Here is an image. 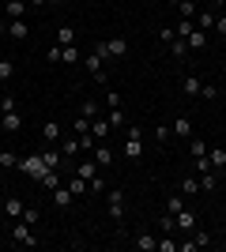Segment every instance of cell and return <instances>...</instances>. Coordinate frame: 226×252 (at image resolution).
I'll list each match as a JSON object with an SVG mask.
<instances>
[{"label": "cell", "mask_w": 226, "mask_h": 252, "mask_svg": "<svg viewBox=\"0 0 226 252\" xmlns=\"http://www.w3.org/2000/svg\"><path fill=\"white\" fill-rule=\"evenodd\" d=\"M140 139H143V132H140L136 125H129V128H125V143H121V155L132 158V162H140V158H143V143H140Z\"/></svg>", "instance_id": "obj_1"}, {"label": "cell", "mask_w": 226, "mask_h": 252, "mask_svg": "<svg viewBox=\"0 0 226 252\" xmlns=\"http://www.w3.org/2000/svg\"><path fill=\"white\" fill-rule=\"evenodd\" d=\"M95 53H102L106 61H121V57H129V38H106L95 45Z\"/></svg>", "instance_id": "obj_2"}, {"label": "cell", "mask_w": 226, "mask_h": 252, "mask_svg": "<svg viewBox=\"0 0 226 252\" xmlns=\"http://www.w3.org/2000/svg\"><path fill=\"white\" fill-rule=\"evenodd\" d=\"M11 241L15 245H23V249H38V233H34V226H27L23 219H15V226H11Z\"/></svg>", "instance_id": "obj_3"}, {"label": "cell", "mask_w": 226, "mask_h": 252, "mask_svg": "<svg viewBox=\"0 0 226 252\" xmlns=\"http://www.w3.org/2000/svg\"><path fill=\"white\" fill-rule=\"evenodd\" d=\"M15 169H23L27 177H34V181H42L45 173H49V166L42 162V155H27V158H19V166Z\"/></svg>", "instance_id": "obj_4"}, {"label": "cell", "mask_w": 226, "mask_h": 252, "mask_svg": "<svg viewBox=\"0 0 226 252\" xmlns=\"http://www.w3.org/2000/svg\"><path fill=\"white\" fill-rule=\"evenodd\" d=\"M102 61H106V57H102V53H95V49H91V53H87V72H91V79H95V83L98 87H106V72H102Z\"/></svg>", "instance_id": "obj_5"}, {"label": "cell", "mask_w": 226, "mask_h": 252, "mask_svg": "<svg viewBox=\"0 0 226 252\" xmlns=\"http://www.w3.org/2000/svg\"><path fill=\"white\" fill-rule=\"evenodd\" d=\"M106 200H109V219L121 222V219H125V189H109Z\"/></svg>", "instance_id": "obj_6"}, {"label": "cell", "mask_w": 226, "mask_h": 252, "mask_svg": "<svg viewBox=\"0 0 226 252\" xmlns=\"http://www.w3.org/2000/svg\"><path fill=\"white\" fill-rule=\"evenodd\" d=\"M4 31H8L11 42H27V38H31V27H27V19H8V23H4Z\"/></svg>", "instance_id": "obj_7"}, {"label": "cell", "mask_w": 226, "mask_h": 252, "mask_svg": "<svg viewBox=\"0 0 226 252\" xmlns=\"http://www.w3.org/2000/svg\"><path fill=\"white\" fill-rule=\"evenodd\" d=\"M0 128H4L8 136L23 132V117H19V109H8V113H0Z\"/></svg>", "instance_id": "obj_8"}, {"label": "cell", "mask_w": 226, "mask_h": 252, "mask_svg": "<svg viewBox=\"0 0 226 252\" xmlns=\"http://www.w3.org/2000/svg\"><path fill=\"white\" fill-rule=\"evenodd\" d=\"M75 177H83L87 185H91L95 177H102V169H98V162H95V158H83V162L75 166Z\"/></svg>", "instance_id": "obj_9"}, {"label": "cell", "mask_w": 226, "mask_h": 252, "mask_svg": "<svg viewBox=\"0 0 226 252\" xmlns=\"http://www.w3.org/2000/svg\"><path fill=\"white\" fill-rule=\"evenodd\" d=\"M215 15H219L215 8H200V11H196V15H193L196 31H211V27H215Z\"/></svg>", "instance_id": "obj_10"}, {"label": "cell", "mask_w": 226, "mask_h": 252, "mask_svg": "<svg viewBox=\"0 0 226 252\" xmlns=\"http://www.w3.org/2000/svg\"><path fill=\"white\" fill-rule=\"evenodd\" d=\"M38 155H42V162H45L49 169H65V155H61V147H57V143H53L49 151H38Z\"/></svg>", "instance_id": "obj_11"}, {"label": "cell", "mask_w": 226, "mask_h": 252, "mask_svg": "<svg viewBox=\"0 0 226 252\" xmlns=\"http://www.w3.org/2000/svg\"><path fill=\"white\" fill-rule=\"evenodd\" d=\"M53 203H57V207H61V211H68V207H72V203H75L72 189H68V185H57V189H53Z\"/></svg>", "instance_id": "obj_12"}, {"label": "cell", "mask_w": 226, "mask_h": 252, "mask_svg": "<svg viewBox=\"0 0 226 252\" xmlns=\"http://www.w3.org/2000/svg\"><path fill=\"white\" fill-rule=\"evenodd\" d=\"M42 136H45V143H61V139H65L61 121H45V125H42Z\"/></svg>", "instance_id": "obj_13"}, {"label": "cell", "mask_w": 226, "mask_h": 252, "mask_svg": "<svg viewBox=\"0 0 226 252\" xmlns=\"http://www.w3.org/2000/svg\"><path fill=\"white\" fill-rule=\"evenodd\" d=\"M173 219H177V230H181V233H193V230H196V215H193L189 207H185V211H177Z\"/></svg>", "instance_id": "obj_14"}, {"label": "cell", "mask_w": 226, "mask_h": 252, "mask_svg": "<svg viewBox=\"0 0 226 252\" xmlns=\"http://www.w3.org/2000/svg\"><path fill=\"white\" fill-rule=\"evenodd\" d=\"M0 207H4V215H8V219H23V200H19V196H4V203H0Z\"/></svg>", "instance_id": "obj_15"}, {"label": "cell", "mask_w": 226, "mask_h": 252, "mask_svg": "<svg viewBox=\"0 0 226 252\" xmlns=\"http://www.w3.org/2000/svg\"><path fill=\"white\" fill-rule=\"evenodd\" d=\"M91 158L98 162V169H109V166H113V151H109V147H102V143H98V147L91 151Z\"/></svg>", "instance_id": "obj_16"}, {"label": "cell", "mask_w": 226, "mask_h": 252, "mask_svg": "<svg viewBox=\"0 0 226 252\" xmlns=\"http://www.w3.org/2000/svg\"><path fill=\"white\" fill-rule=\"evenodd\" d=\"M207 162H211V169H226V147H207Z\"/></svg>", "instance_id": "obj_17"}, {"label": "cell", "mask_w": 226, "mask_h": 252, "mask_svg": "<svg viewBox=\"0 0 226 252\" xmlns=\"http://www.w3.org/2000/svg\"><path fill=\"white\" fill-rule=\"evenodd\" d=\"M27 8H31V0H8V19H23V15H27Z\"/></svg>", "instance_id": "obj_18"}, {"label": "cell", "mask_w": 226, "mask_h": 252, "mask_svg": "<svg viewBox=\"0 0 226 252\" xmlns=\"http://www.w3.org/2000/svg\"><path fill=\"white\" fill-rule=\"evenodd\" d=\"M181 91H185V94H189V98H200V91H204V83H200L196 75H185V79H181Z\"/></svg>", "instance_id": "obj_19"}, {"label": "cell", "mask_w": 226, "mask_h": 252, "mask_svg": "<svg viewBox=\"0 0 226 252\" xmlns=\"http://www.w3.org/2000/svg\"><path fill=\"white\" fill-rule=\"evenodd\" d=\"M196 177H200V192H215V189H219V173H215V169L196 173Z\"/></svg>", "instance_id": "obj_20"}, {"label": "cell", "mask_w": 226, "mask_h": 252, "mask_svg": "<svg viewBox=\"0 0 226 252\" xmlns=\"http://www.w3.org/2000/svg\"><path fill=\"white\" fill-rule=\"evenodd\" d=\"M132 245H136L140 252H155V249H159V237H151V233H136V241H132Z\"/></svg>", "instance_id": "obj_21"}, {"label": "cell", "mask_w": 226, "mask_h": 252, "mask_svg": "<svg viewBox=\"0 0 226 252\" xmlns=\"http://www.w3.org/2000/svg\"><path fill=\"white\" fill-rule=\"evenodd\" d=\"M79 151H83V147H79V136H68V139H61V155H65V158H75Z\"/></svg>", "instance_id": "obj_22"}, {"label": "cell", "mask_w": 226, "mask_h": 252, "mask_svg": "<svg viewBox=\"0 0 226 252\" xmlns=\"http://www.w3.org/2000/svg\"><path fill=\"white\" fill-rule=\"evenodd\" d=\"M91 136H95L98 143H102V139L109 136V121H102V117H95V121H91Z\"/></svg>", "instance_id": "obj_23"}, {"label": "cell", "mask_w": 226, "mask_h": 252, "mask_svg": "<svg viewBox=\"0 0 226 252\" xmlns=\"http://www.w3.org/2000/svg\"><path fill=\"white\" fill-rule=\"evenodd\" d=\"M173 132L181 139H193V121H189V117H177V121H173Z\"/></svg>", "instance_id": "obj_24"}, {"label": "cell", "mask_w": 226, "mask_h": 252, "mask_svg": "<svg viewBox=\"0 0 226 252\" xmlns=\"http://www.w3.org/2000/svg\"><path fill=\"white\" fill-rule=\"evenodd\" d=\"M170 49H173V57H177V61H189V53H193L185 38H173V42H170Z\"/></svg>", "instance_id": "obj_25"}, {"label": "cell", "mask_w": 226, "mask_h": 252, "mask_svg": "<svg viewBox=\"0 0 226 252\" xmlns=\"http://www.w3.org/2000/svg\"><path fill=\"white\" fill-rule=\"evenodd\" d=\"M196 192H200V177H181V196H196Z\"/></svg>", "instance_id": "obj_26"}, {"label": "cell", "mask_w": 226, "mask_h": 252, "mask_svg": "<svg viewBox=\"0 0 226 252\" xmlns=\"http://www.w3.org/2000/svg\"><path fill=\"white\" fill-rule=\"evenodd\" d=\"M185 42H189V49H204V45H207V31H193Z\"/></svg>", "instance_id": "obj_27"}, {"label": "cell", "mask_w": 226, "mask_h": 252, "mask_svg": "<svg viewBox=\"0 0 226 252\" xmlns=\"http://www.w3.org/2000/svg\"><path fill=\"white\" fill-rule=\"evenodd\" d=\"M79 117H87V121H95V117H98V102H95V98H83V105H79Z\"/></svg>", "instance_id": "obj_28"}, {"label": "cell", "mask_w": 226, "mask_h": 252, "mask_svg": "<svg viewBox=\"0 0 226 252\" xmlns=\"http://www.w3.org/2000/svg\"><path fill=\"white\" fill-rule=\"evenodd\" d=\"M19 166V155L15 151H0V169H15Z\"/></svg>", "instance_id": "obj_29"}, {"label": "cell", "mask_w": 226, "mask_h": 252, "mask_svg": "<svg viewBox=\"0 0 226 252\" xmlns=\"http://www.w3.org/2000/svg\"><path fill=\"white\" fill-rule=\"evenodd\" d=\"M196 11H200V8H196V0H181V4H177V15H181V19H193Z\"/></svg>", "instance_id": "obj_30"}, {"label": "cell", "mask_w": 226, "mask_h": 252, "mask_svg": "<svg viewBox=\"0 0 226 252\" xmlns=\"http://www.w3.org/2000/svg\"><path fill=\"white\" fill-rule=\"evenodd\" d=\"M193 31H196V23H193V19H177V27H173V34H177V38H189Z\"/></svg>", "instance_id": "obj_31"}, {"label": "cell", "mask_w": 226, "mask_h": 252, "mask_svg": "<svg viewBox=\"0 0 226 252\" xmlns=\"http://www.w3.org/2000/svg\"><path fill=\"white\" fill-rule=\"evenodd\" d=\"M57 45H75V31L72 27H61V31H57Z\"/></svg>", "instance_id": "obj_32"}, {"label": "cell", "mask_w": 226, "mask_h": 252, "mask_svg": "<svg viewBox=\"0 0 226 252\" xmlns=\"http://www.w3.org/2000/svg\"><path fill=\"white\" fill-rule=\"evenodd\" d=\"M159 230L162 233H173V230H177V219H173V215H159Z\"/></svg>", "instance_id": "obj_33"}, {"label": "cell", "mask_w": 226, "mask_h": 252, "mask_svg": "<svg viewBox=\"0 0 226 252\" xmlns=\"http://www.w3.org/2000/svg\"><path fill=\"white\" fill-rule=\"evenodd\" d=\"M61 61H65V64H75V61H79V49H75V45H61Z\"/></svg>", "instance_id": "obj_34"}, {"label": "cell", "mask_w": 226, "mask_h": 252, "mask_svg": "<svg viewBox=\"0 0 226 252\" xmlns=\"http://www.w3.org/2000/svg\"><path fill=\"white\" fill-rule=\"evenodd\" d=\"M121 105H125L121 91H106V109H121Z\"/></svg>", "instance_id": "obj_35"}, {"label": "cell", "mask_w": 226, "mask_h": 252, "mask_svg": "<svg viewBox=\"0 0 226 252\" xmlns=\"http://www.w3.org/2000/svg\"><path fill=\"white\" fill-rule=\"evenodd\" d=\"M11 75H15V64H11L8 57H4V61H0V83H8Z\"/></svg>", "instance_id": "obj_36"}, {"label": "cell", "mask_w": 226, "mask_h": 252, "mask_svg": "<svg viewBox=\"0 0 226 252\" xmlns=\"http://www.w3.org/2000/svg\"><path fill=\"white\" fill-rule=\"evenodd\" d=\"M42 185H45V189H49V192H53L57 185H61V169H49V173H45V177H42Z\"/></svg>", "instance_id": "obj_37"}, {"label": "cell", "mask_w": 226, "mask_h": 252, "mask_svg": "<svg viewBox=\"0 0 226 252\" xmlns=\"http://www.w3.org/2000/svg\"><path fill=\"white\" fill-rule=\"evenodd\" d=\"M68 189H72V196H75V200H79V196H83V192L91 189V185H87L83 177H75V181H68Z\"/></svg>", "instance_id": "obj_38"}, {"label": "cell", "mask_w": 226, "mask_h": 252, "mask_svg": "<svg viewBox=\"0 0 226 252\" xmlns=\"http://www.w3.org/2000/svg\"><path fill=\"white\" fill-rule=\"evenodd\" d=\"M166 211H173V215H177V211H185V196H181V192H177V196H170V200H166Z\"/></svg>", "instance_id": "obj_39"}, {"label": "cell", "mask_w": 226, "mask_h": 252, "mask_svg": "<svg viewBox=\"0 0 226 252\" xmlns=\"http://www.w3.org/2000/svg\"><path fill=\"white\" fill-rule=\"evenodd\" d=\"M155 252H177V241H173V233H166V237L159 241V249H155Z\"/></svg>", "instance_id": "obj_40"}, {"label": "cell", "mask_w": 226, "mask_h": 252, "mask_svg": "<svg viewBox=\"0 0 226 252\" xmlns=\"http://www.w3.org/2000/svg\"><path fill=\"white\" fill-rule=\"evenodd\" d=\"M106 121H109V128H121V125H125V109H109Z\"/></svg>", "instance_id": "obj_41"}, {"label": "cell", "mask_w": 226, "mask_h": 252, "mask_svg": "<svg viewBox=\"0 0 226 252\" xmlns=\"http://www.w3.org/2000/svg\"><path fill=\"white\" fill-rule=\"evenodd\" d=\"M189 155H193V158L207 155V147H204V139H189Z\"/></svg>", "instance_id": "obj_42"}, {"label": "cell", "mask_w": 226, "mask_h": 252, "mask_svg": "<svg viewBox=\"0 0 226 252\" xmlns=\"http://www.w3.org/2000/svg\"><path fill=\"white\" fill-rule=\"evenodd\" d=\"M23 222H27V226H38V222H42V215H38V211H31V207H23Z\"/></svg>", "instance_id": "obj_43"}, {"label": "cell", "mask_w": 226, "mask_h": 252, "mask_svg": "<svg viewBox=\"0 0 226 252\" xmlns=\"http://www.w3.org/2000/svg\"><path fill=\"white\" fill-rule=\"evenodd\" d=\"M173 38H177V34H173V27H162V31H159V42H162V45H170Z\"/></svg>", "instance_id": "obj_44"}, {"label": "cell", "mask_w": 226, "mask_h": 252, "mask_svg": "<svg viewBox=\"0 0 226 252\" xmlns=\"http://www.w3.org/2000/svg\"><path fill=\"white\" fill-rule=\"evenodd\" d=\"M211 31H215V34H223V38H226V15H223V11L215 15V27H211Z\"/></svg>", "instance_id": "obj_45"}, {"label": "cell", "mask_w": 226, "mask_h": 252, "mask_svg": "<svg viewBox=\"0 0 226 252\" xmlns=\"http://www.w3.org/2000/svg\"><path fill=\"white\" fill-rule=\"evenodd\" d=\"M72 128H75V136H83V132H91V121H87V117H79Z\"/></svg>", "instance_id": "obj_46"}, {"label": "cell", "mask_w": 226, "mask_h": 252, "mask_svg": "<svg viewBox=\"0 0 226 252\" xmlns=\"http://www.w3.org/2000/svg\"><path fill=\"white\" fill-rule=\"evenodd\" d=\"M8 109H15V94H4V98H0V113H8Z\"/></svg>", "instance_id": "obj_47"}, {"label": "cell", "mask_w": 226, "mask_h": 252, "mask_svg": "<svg viewBox=\"0 0 226 252\" xmlns=\"http://www.w3.org/2000/svg\"><path fill=\"white\" fill-rule=\"evenodd\" d=\"M155 139H159V143H170V128L159 125V128H155Z\"/></svg>", "instance_id": "obj_48"}, {"label": "cell", "mask_w": 226, "mask_h": 252, "mask_svg": "<svg viewBox=\"0 0 226 252\" xmlns=\"http://www.w3.org/2000/svg\"><path fill=\"white\" fill-rule=\"evenodd\" d=\"M200 98H207V102H215V98H219V87H211V83H207L204 91H200Z\"/></svg>", "instance_id": "obj_49"}, {"label": "cell", "mask_w": 226, "mask_h": 252, "mask_svg": "<svg viewBox=\"0 0 226 252\" xmlns=\"http://www.w3.org/2000/svg\"><path fill=\"white\" fill-rule=\"evenodd\" d=\"M196 249H200V245H196V237H189V241L177 245V252H196Z\"/></svg>", "instance_id": "obj_50"}, {"label": "cell", "mask_w": 226, "mask_h": 252, "mask_svg": "<svg viewBox=\"0 0 226 252\" xmlns=\"http://www.w3.org/2000/svg\"><path fill=\"white\" fill-rule=\"evenodd\" d=\"M31 4H34V8H45V4H49V0H31Z\"/></svg>", "instance_id": "obj_51"}, {"label": "cell", "mask_w": 226, "mask_h": 252, "mask_svg": "<svg viewBox=\"0 0 226 252\" xmlns=\"http://www.w3.org/2000/svg\"><path fill=\"white\" fill-rule=\"evenodd\" d=\"M223 4H226V0H211V8H215V11H219V8H223Z\"/></svg>", "instance_id": "obj_52"}, {"label": "cell", "mask_w": 226, "mask_h": 252, "mask_svg": "<svg viewBox=\"0 0 226 252\" xmlns=\"http://www.w3.org/2000/svg\"><path fill=\"white\" fill-rule=\"evenodd\" d=\"M177 4H181V0H170V8H177Z\"/></svg>", "instance_id": "obj_53"}, {"label": "cell", "mask_w": 226, "mask_h": 252, "mask_svg": "<svg viewBox=\"0 0 226 252\" xmlns=\"http://www.w3.org/2000/svg\"><path fill=\"white\" fill-rule=\"evenodd\" d=\"M0 61H4V49H0Z\"/></svg>", "instance_id": "obj_54"}, {"label": "cell", "mask_w": 226, "mask_h": 252, "mask_svg": "<svg viewBox=\"0 0 226 252\" xmlns=\"http://www.w3.org/2000/svg\"><path fill=\"white\" fill-rule=\"evenodd\" d=\"M53 4H61V0H53Z\"/></svg>", "instance_id": "obj_55"}, {"label": "cell", "mask_w": 226, "mask_h": 252, "mask_svg": "<svg viewBox=\"0 0 226 252\" xmlns=\"http://www.w3.org/2000/svg\"><path fill=\"white\" fill-rule=\"evenodd\" d=\"M223 249H226V245H223Z\"/></svg>", "instance_id": "obj_56"}]
</instances>
